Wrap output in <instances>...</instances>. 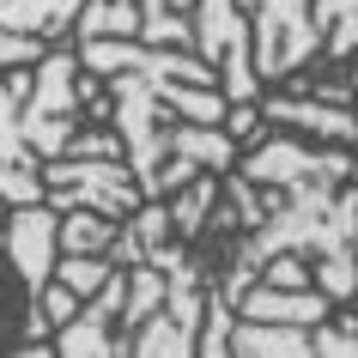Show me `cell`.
<instances>
[{
    "label": "cell",
    "mask_w": 358,
    "mask_h": 358,
    "mask_svg": "<svg viewBox=\"0 0 358 358\" xmlns=\"http://www.w3.org/2000/svg\"><path fill=\"white\" fill-rule=\"evenodd\" d=\"M255 24V73L292 79L310 55H358V0H237Z\"/></svg>",
    "instance_id": "1"
},
{
    "label": "cell",
    "mask_w": 358,
    "mask_h": 358,
    "mask_svg": "<svg viewBox=\"0 0 358 358\" xmlns=\"http://www.w3.org/2000/svg\"><path fill=\"white\" fill-rule=\"evenodd\" d=\"M85 110H92V97H85V61L67 55V49H49L31 67V92H24V110H19L24 146L37 152L43 164L49 158H67V146L79 140V115Z\"/></svg>",
    "instance_id": "2"
},
{
    "label": "cell",
    "mask_w": 358,
    "mask_h": 358,
    "mask_svg": "<svg viewBox=\"0 0 358 358\" xmlns=\"http://www.w3.org/2000/svg\"><path fill=\"white\" fill-rule=\"evenodd\" d=\"M43 201L55 213H103V219H128L146 207L134 164L115 158H49L43 164Z\"/></svg>",
    "instance_id": "3"
},
{
    "label": "cell",
    "mask_w": 358,
    "mask_h": 358,
    "mask_svg": "<svg viewBox=\"0 0 358 358\" xmlns=\"http://www.w3.org/2000/svg\"><path fill=\"white\" fill-rule=\"evenodd\" d=\"M225 262H194L170 273V298L152 310L128 340V358H194L201 322H207V285L219 280Z\"/></svg>",
    "instance_id": "4"
},
{
    "label": "cell",
    "mask_w": 358,
    "mask_h": 358,
    "mask_svg": "<svg viewBox=\"0 0 358 358\" xmlns=\"http://www.w3.org/2000/svg\"><path fill=\"white\" fill-rule=\"evenodd\" d=\"M194 49L219 73L225 103H262V73H255V37H249V13L237 0H194Z\"/></svg>",
    "instance_id": "5"
},
{
    "label": "cell",
    "mask_w": 358,
    "mask_h": 358,
    "mask_svg": "<svg viewBox=\"0 0 358 358\" xmlns=\"http://www.w3.org/2000/svg\"><path fill=\"white\" fill-rule=\"evenodd\" d=\"M31 92V67H13L0 79V225L13 207H43V158L24 146L19 110Z\"/></svg>",
    "instance_id": "6"
},
{
    "label": "cell",
    "mask_w": 358,
    "mask_h": 358,
    "mask_svg": "<svg viewBox=\"0 0 358 358\" xmlns=\"http://www.w3.org/2000/svg\"><path fill=\"white\" fill-rule=\"evenodd\" d=\"M0 255L13 262V273L24 280V292L37 303L61 262V213L55 207H13L6 225H0Z\"/></svg>",
    "instance_id": "7"
},
{
    "label": "cell",
    "mask_w": 358,
    "mask_h": 358,
    "mask_svg": "<svg viewBox=\"0 0 358 358\" xmlns=\"http://www.w3.org/2000/svg\"><path fill=\"white\" fill-rule=\"evenodd\" d=\"M122 303H128V267H115L103 292L79 303V316L61 328L55 358H128V340H122Z\"/></svg>",
    "instance_id": "8"
},
{
    "label": "cell",
    "mask_w": 358,
    "mask_h": 358,
    "mask_svg": "<svg viewBox=\"0 0 358 358\" xmlns=\"http://www.w3.org/2000/svg\"><path fill=\"white\" fill-rule=\"evenodd\" d=\"M115 225L122 219H103V213H61V255H110Z\"/></svg>",
    "instance_id": "9"
},
{
    "label": "cell",
    "mask_w": 358,
    "mask_h": 358,
    "mask_svg": "<svg viewBox=\"0 0 358 358\" xmlns=\"http://www.w3.org/2000/svg\"><path fill=\"white\" fill-rule=\"evenodd\" d=\"M24 298H31L24 280L13 273V262L0 255V358H13V352H19V340H24V316H31Z\"/></svg>",
    "instance_id": "10"
},
{
    "label": "cell",
    "mask_w": 358,
    "mask_h": 358,
    "mask_svg": "<svg viewBox=\"0 0 358 358\" xmlns=\"http://www.w3.org/2000/svg\"><path fill=\"white\" fill-rule=\"evenodd\" d=\"M115 273L110 255H61L55 262V280L73 292V298H92V292H103V280Z\"/></svg>",
    "instance_id": "11"
},
{
    "label": "cell",
    "mask_w": 358,
    "mask_h": 358,
    "mask_svg": "<svg viewBox=\"0 0 358 358\" xmlns=\"http://www.w3.org/2000/svg\"><path fill=\"white\" fill-rule=\"evenodd\" d=\"M231 322H237V310H231L219 292L207 285V322H201V358H237L231 352Z\"/></svg>",
    "instance_id": "12"
}]
</instances>
